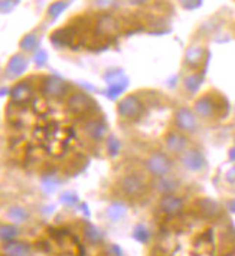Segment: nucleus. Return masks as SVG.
I'll use <instances>...</instances> for the list:
<instances>
[{"label":"nucleus","mask_w":235,"mask_h":256,"mask_svg":"<svg viewBox=\"0 0 235 256\" xmlns=\"http://www.w3.org/2000/svg\"><path fill=\"white\" fill-rule=\"evenodd\" d=\"M7 216H9L10 220H13V222H16V223H24V222H26L27 220L29 213H27L26 209H24V207H21V206H13V207L9 209Z\"/></svg>","instance_id":"obj_19"},{"label":"nucleus","mask_w":235,"mask_h":256,"mask_svg":"<svg viewBox=\"0 0 235 256\" xmlns=\"http://www.w3.org/2000/svg\"><path fill=\"white\" fill-rule=\"evenodd\" d=\"M120 190L123 194L129 197H141L147 190V183L140 174L137 173H129L120 180Z\"/></svg>","instance_id":"obj_2"},{"label":"nucleus","mask_w":235,"mask_h":256,"mask_svg":"<svg viewBox=\"0 0 235 256\" xmlns=\"http://www.w3.org/2000/svg\"><path fill=\"white\" fill-rule=\"evenodd\" d=\"M157 189L164 194H172V192L178 189V183L173 179H170L169 176H166V177L157 179Z\"/></svg>","instance_id":"obj_21"},{"label":"nucleus","mask_w":235,"mask_h":256,"mask_svg":"<svg viewBox=\"0 0 235 256\" xmlns=\"http://www.w3.org/2000/svg\"><path fill=\"white\" fill-rule=\"evenodd\" d=\"M201 81H202V78L199 77V75H196V74L189 75V77L185 79V88H186L189 92H196V89H198L199 85H201Z\"/></svg>","instance_id":"obj_25"},{"label":"nucleus","mask_w":235,"mask_h":256,"mask_svg":"<svg viewBox=\"0 0 235 256\" xmlns=\"http://www.w3.org/2000/svg\"><path fill=\"white\" fill-rule=\"evenodd\" d=\"M84 235H85V239L91 243V245H98L103 242L104 239V235L101 229H98L97 226L94 225H85L84 228Z\"/></svg>","instance_id":"obj_18"},{"label":"nucleus","mask_w":235,"mask_h":256,"mask_svg":"<svg viewBox=\"0 0 235 256\" xmlns=\"http://www.w3.org/2000/svg\"><path fill=\"white\" fill-rule=\"evenodd\" d=\"M124 88H126V84H111L110 89L107 91V97L111 98V100H116L117 97L121 95Z\"/></svg>","instance_id":"obj_26"},{"label":"nucleus","mask_w":235,"mask_h":256,"mask_svg":"<svg viewBox=\"0 0 235 256\" xmlns=\"http://www.w3.org/2000/svg\"><path fill=\"white\" fill-rule=\"evenodd\" d=\"M30 97H32V89H30L29 84H26V81L15 85L13 89L10 91L12 103L18 104V105H22V104L27 103L30 100Z\"/></svg>","instance_id":"obj_13"},{"label":"nucleus","mask_w":235,"mask_h":256,"mask_svg":"<svg viewBox=\"0 0 235 256\" xmlns=\"http://www.w3.org/2000/svg\"><path fill=\"white\" fill-rule=\"evenodd\" d=\"M19 236V229L13 225H4L0 226V240H3L4 243L15 240Z\"/></svg>","instance_id":"obj_20"},{"label":"nucleus","mask_w":235,"mask_h":256,"mask_svg":"<svg viewBox=\"0 0 235 256\" xmlns=\"http://www.w3.org/2000/svg\"><path fill=\"white\" fill-rule=\"evenodd\" d=\"M107 150H108V154L111 157L118 155L120 151H121V143H120V140L117 137H114V135L108 137L107 138Z\"/></svg>","instance_id":"obj_23"},{"label":"nucleus","mask_w":235,"mask_h":256,"mask_svg":"<svg viewBox=\"0 0 235 256\" xmlns=\"http://www.w3.org/2000/svg\"><path fill=\"white\" fill-rule=\"evenodd\" d=\"M147 171L156 177V179H162L170 174L172 171V160L169 158V155L163 151H153L147 155L146 163H144Z\"/></svg>","instance_id":"obj_1"},{"label":"nucleus","mask_w":235,"mask_h":256,"mask_svg":"<svg viewBox=\"0 0 235 256\" xmlns=\"http://www.w3.org/2000/svg\"><path fill=\"white\" fill-rule=\"evenodd\" d=\"M133 237L136 239V240H139L140 243H149V240H150V232L149 229L146 228V226H143V225H137L136 228H134V231H133Z\"/></svg>","instance_id":"obj_22"},{"label":"nucleus","mask_w":235,"mask_h":256,"mask_svg":"<svg viewBox=\"0 0 235 256\" xmlns=\"http://www.w3.org/2000/svg\"><path fill=\"white\" fill-rule=\"evenodd\" d=\"M227 181H230V183H235V167L234 169H231V170L227 173Z\"/></svg>","instance_id":"obj_29"},{"label":"nucleus","mask_w":235,"mask_h":256,"mask_svg":"<svg viewBox=\"0 0 235 256\" xmlns=\"http://www.w3.org/2000/svg\"><path fill=\"white\" fill-rule=\"evenodd\" d=\"M120 22L117 21V18L110 16V15H104L98 19L97 23V30L98 33H101L103 36H113L120 30Z\"/></svg>","instance_id":"obj_11"},{"label":"nucleus","mask_w":235,"mask_h":256,"mask_svg":"<svg viewBox=\"0 0 235 256\" xmlns=\"http://www.w3.org/2000/svg\"><path fill=\"white\" fill-rule=\"evenodd\" d=\"M3 252L6 254V256H29L30 254V248L27 246L26 243L24 242H7L3 248Z\"/></svg>","instance_id":"obj_14"},{"label":"nucleus","mask_w":235,"mask_h":256,"mask_svg":"<svg viewBox=\"0 0 235 256\" xmlns=\"http://www.w3.org/2000/svg\"><path fill=\"white\" fill-rule=\"evenodd\" d=\"M68 109L75 115H84L95 108V101L87 92H74L68 97Z\"/></svg>","instance_id":"obj_5"},{"label":"nucleus","mask_w":235,"mask_h":256,"mask_svg":"<svg viewBox=\"0 0 235 256\" xmlns=\"http://www.w3.org/2000/svg\"><path fill=\"white\" fill-rule=\"evenodd\" d=\"M146 0H131V3H144Z\"/></svg>","instance_id":"obj_31"},{"label":"nucleus","mask_w":235,"mask_h":256,"mask_svg":"<svg viewBox=\"0 0 235 256\" xmlns=\"http://www.w3.org/2000/svg\"><path fill=\"white\" fill-rule=\"evenodd\" d=\"M159 207L163 213L169 216H175L182 212L183 200L175 194H164L159 202Z\"/></svg>","instance_id":"obj_10"},{"label":"nucleus","mask_w":235,"mask_h":256,"mask_svg":"<svg viewBox=\"0 0 235 256\" xmlns=\"http://www.w3.org/2000/svg\"><path fill=\"white\" fill-rule=\"evenodd\" d=\"M181 161L186 170L193 173L202 171L207 166V160L204 154L201 153V150H196V149H186L181 154Z\"/></svg>","instance_id":"obj_6"},{"label":"nucleus","mask_w":235,"mask_h":256,"mask_svg":"<svg viewBox=\"0 0 235 256\" xmlns=\"http://www.w3.org/2000/svg\"><path fill=\"white\" fill-rule=\"evenodd\" d=\"M143 103L140 101V98L134 94L126 95L118 105H117V114L127 121H134L137 120L141 114H143Z\"/></svg>","instance_id":"obj_3"},{"label":"nucleus","mask_w":235,"mask_h":256,"mask_svg":"<svg viewBox=\"0 0 235 256\" xmlns=\"http://www.w3.org/2000/svg\"><path fill=\"white\" fill-rule=\"evenodd\" d=\"M204 55H205V51L201 46H192L186 53V65L192 66V68H196L202 62Z\"/></svg>","instance_id":"obj_17"},{"label":"nucleus","mask_w":235,"mask_h":256,"mask_svg":"<svg viewBox=\"0 0 235 256\" xmlns=\"http://www.w3.org/2000/svg\"><path fill=\"white\" fill-rule=\"evenodd\" d=\"M164 149L169 154L181 155L188 149V138L181 131H170L164 137Z\"/></svg>","instance_id":"obj_7"},{"label":"nucleus","mask_w":235,"mask_h":256,"mask_svg":"<svg viewBox=\"0 0 235 256\" xmlns=\"http://www.w3.org/2000/svg\"><path fill=\"white\" fill-rule=\"evenodd\" d=\"M61 203L65 206H75L78 203V196L72 192H67L61 196Z\"/></svg>","instance_id":"obj_27"},{"label":"nucleus","mask_w":235,"mask_h":256,"mask_svg":"<svg viewBox=\"0 0 235 256\" xmlns=\"http://www.w3.org/2000/svg\"><path fill=\"white\" fill-rule=\"evenodd\" d=\"M110 252L113 254V256H123L121 249H120L117 245H111V246H110Z\"/></svg>","instance_id":"obj_28"},{"label":"nucleus","mask_w":235,"mask_h":256,"mask_svg":"<svg viewBox=\"0 0 235 256\" xmlns=\"http://www.w3.org/2000/svg\"><path fill=\"white\" fill-rule=\"evenodd\" d=\"M85 132L93 141H101L108 135V127L103 121L91 120L85 124Z\"/></svg>","instance_id":"obj_12"},{"label":"nucleus","mask_w":235,"mask_h":256,"mask_svg":"<svg viewBox=\"0 0 235 256\" xmlns=\"http://www.w3.org/2000/svg\"><path fill=\"white\" fill-rule=\"evenodd\" d=\"M68 84L64 82L62 79H58V78L48 77L45 78L44 81V85H42V92L44 95L53 98V100H58V98H62L67 92H68Z\"/></svg>","instance_id":"obj_8"},{"label":"nucleus","mask_w":235,"mask_h":256,"mask_svg":"<svg viewBox=\"0 0 235 256\" xmlns=\"http://www.w3.org/2000/svg\"><path fill=\"white\" fill-rule=\"evenodd\" d=\"M26 68V61L22 56H16L10 61L7 69H6V75L9 78H16L19 77Z\"/></svg>","instance_id":"obj_16"},{"label":"nucleus","mask_w":235,"mask_h":256,"mask_svg":"<svg viewBox=\"0 0 235 256\" xmlns=\"http://www.w3.org/2000/svg\"><path fill=\"white\" fill-rule=\"evenodd\" d=\"M62 9H64V6H62V4H55V6H52V7H51V10H49V12H52V15H55V16H56V15H58V13H59V12H61Z\"/></svg>","instance_id":"obj_30"},{"label":"nucleus","mask_w":235,"mask_h":256,"mask_svg":"<svg viewBox=\"0 0 235 256\" xmlns=\"http://www.w3.org/2000/svg\"><path fill=\"white\" fill-rule=\"evenodd\" d=\"M107 216L111 222H121L127 216V206L114 202L107 207Z\"/></svg>","instance_id":"obj_15"},{"label":"nucleus","mask_w":235,"mask_h":256,"mask_svg":"<svg viewBox=\"0 0 235 256\" xmlns=\"http://www.w3.org/2000/svg\"><path fill=\"white\" fill-rule=\"evenodd\" d=\"M218 111V104L211 97L204 95L195 103V114L199 118H212Z\"/></svg>","instance_id":"obj_9"},{"label":"nucleus","mask_w":235,"mask_h":256,"mask_svg":"<svg viewBox=\"0 0 235 256\" xmlns=\"http://www.w3.org/2000/svg\"><path fill=\"white\" fill-rule=\"evenodd\" d=\"M198 118L199 117L195 114V111L182 107V108H178L175 112V126L178 128V131H181L183 134H193L199 128Z\"/></svg>","instance_id":"obj_4"},{"label":"nucleus","mask_w":235,"mask_h":256,"mask_svg":"<svg viewBox=\"0 0 235 256\" xmlns=\"http://www.w3.org/2000/svg\"><path fill=\"white\" fill-rule=\"evenodd\" d=\"M58 186H59V180L56 179L53 174H48V176H45L44 180H42V187H44V190L48 192V193L55 192V190L58 189Z\"/></svg>","instance_id":"obj_24"}]
</instances>
